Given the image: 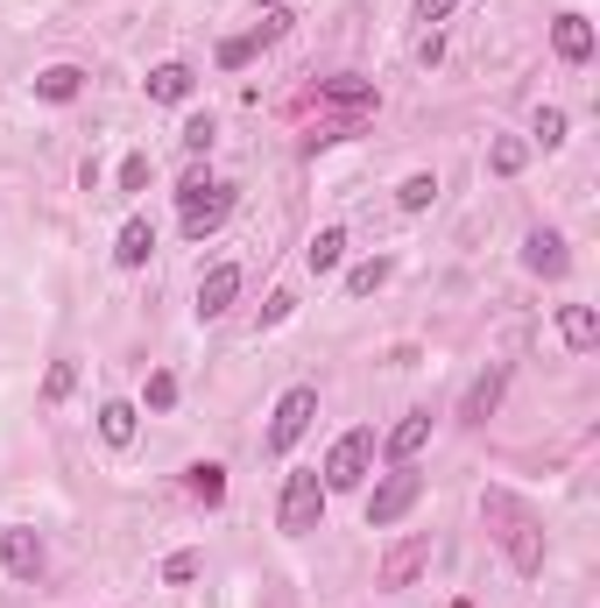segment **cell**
<instances>
[{"mask_svg": "<svg viewBox=\"0 0 600 608\" xmlns=\"http://www.w3.org/2000/svg\"><path fill=\"white\" fill-rule=\"evenodd\" d=\"M537 142H545V149L566 142V113H558V107H537Z\"/></svg>", "mask_w": 600, "mask_h": 608, "instance_id": "30", "label": "cell"}, {"mask_svg": "<svg viewBox=\"0 0 600 608\" xmlns=\"http://www.w3.org/2000/svg\"><path fill=\"white\" fill-rule=\"evenodd\" d=\"M71 389H79V368H71V361H57V368L43 375V404H64Z\"/></svg>", "mask_w": 600, "mask_h": 608, "instance_id": "27", "label": "cell"}, {"mask_svg": "<svg viewBox=\"0 0 600 608\" xmlns=\"http://www.w3.org/2000/svg\"><path fill=\"white\" fill-rule=\"evenodd\" d=\"M522 270H530V276H566V270H572V255H566V234L537 226V234L522 241Z\"/></svg>", "mask_w": 600, "mask_h": 608, "instance_id": "8", "label": "cell"}, {"mask_svg": "<svg viewBox=\"0 0 600 608\" xmlns=\"http://www.w3.org/2000/svg\"><path fill=\"white\" fill-rule=\"evenodd\" d=\"M367 474H375V432L360 425V432H346V439L325 453V474H318V482H325V496H346V488H360Z\"/></svg>", "mask_w": 600, "mask_h": 608, "instance_id": "2", "label": "cell"}, {"mask_svg": "<svg viewBox=\"0 0 600 608\" xmlns=\"http://www.w3.org/2000/svg\"><path fill=\"white\" fill-rule=\"evenodd\" d=\"M142 396H149V411H170V404H177V375H170V368H156Z\"/></svg>", "mask_w": 600, "mask_h": 608, "instance_id": "29", "label": "cell"}, {"mask_svg": "<svg viewBox=\"0 0 600 608\" xmlns=\"http://www.w3.org/2000/svg\"><path fill=\"white\" fill-rule=\"evenodd\" d=\"M318 517H325V482H318V474H289L276 524L289 530V538H304V530H318Z\"/></svg>", "mask_w": 600, "mask_h": 608, "instance_id": "5", "label": "cell"}, {"mask_svg": "<svg viewBox=\"0 0 600 608\" xmlns=\"http://www.w3.org/2000/svg\"><path fill=\"white\" fill-rule=\"evenodd\" d=\"M312 417H318V389H283L276 396V417H268V453H289L304 439V432H312Z\"/></svg>", "mask_w": 600, "mask_h": 608, "instance_id": "4", "label": "cell"}, {"mask_svg": "<svg viewBox=\"0 0 600 608\" xmlns=\"http://www.w3.org/2000/svg\"><path fill=\"white\" fill-rule=\"evenodd\" d=\"M149 100H156V107L191 100V64H156V71H149Z\"/></svg>", "mask_w": 600, "mask_h": 608, "instance_id": "18", "label": "cell"}, {"mask_svg": "<svg viewBox=\"0 0 600 608\" xmlns=\"http://www.w3.org/2000/svg\"><path fill=\"white\" fill-rule=\"evenodd\" d=\"M149 255H156V226H149L142 213H134V220L121 226V241H113V262H121V270H142Z\"/></svg>", "mask_w": 600, "mask_h": 608, "instance_id": "15", "label": "cell"}, {"mask_svg": "<svg viewBox=\"0 0 600 608\" xmlns=\"http://www.w3.org/2000/svg\"><path fill=\"white\" fill-rule=\"evenodd\" d=\"M283 29H289V14H283V8H268V14H262V22L247 29V36H226V43H220V64H226V71H241L247 57H255V50H268Z\"/></svg>", "mask_w": 600, "mask_h": 608, "instance_id": "7", "label": "cell"}, {"mask_svg": "<svg viewBox=\"0 0 600 608\" xmlns=\"http://www.w3.org/2000/svg\"><path fill=\"white\" fill-rule=\"evenodd\" d=\"M459 0H417V22H452Z\"/></svg>", "mask_w": 600, "mask_h": 608, "instance_id": "32", "label": "cell"}, {"mask_svg": "<svg viewBox=\"0 0 600 608\" xmlns=\"http://www.w3.org/2000/svg\"><path fill=\"white\" fill-rule=\"evenodd\" d=\"M501 389H509V368H480V375H474V389L459 396V417H467V425H488L495 404H501Z\"/></svg>", "mask_w": 600, "mask_h": 608, "instance_id": "9", "label": "cell"}, {"mask_svg": "<svg viewBox=\"0 0 600 608\" xmlns=\"http://www.w3.org/2000/svg\"><path fill=\"white\" fill-rule=\"evenodd\" d=\"M234 297H241V270H234V262L205 270V283H199V318H220V312H234Z\"/></svg>", "mask_w": 600, "mask_h": 608, "instance_id": "10", "label": "cell"}, {"mask_svg": "<svg viewBox=\"0 0 600 608\" xmlns=\"http://www.w3.org/2000/svg\"><path fill=\"white\" fill-rule=\"evenodd\" d=\"M262 8H276V0H262Z\"/></svg>", "mask_w": 600, "mask_h": 608, "instance_id": "33", "label": "cell"}, {"mask_svg": "<svg viewBox=\"0 0 600 608\" xmlns=\"http://www.w3.org/2000/svg\"><path fill=\"white\" fill-rule=\"evenodd\" d=\"M0 566H8L14 580H35L43 574V538H35V530H8V538H0Z\"/></svg>", "mask_w": 600, "mask_h": 608, "instance_id": "11", "label": "cell"}, {"mask_svg": "<svg viewBox=\"0 0 600 608\" xmlns=\"http://www.w3.org/2000/svg\"><path fill=\"white\" fill-rule=\"evenodd\" d=\"M191 496H199V503H226V467L199 460V467H191Z\"/></svg>", "mask_w": 600, "mask_h": 608, "instance_id": "25", "label": "cell"}, {"mask_svg": "<svg viewBox=\"0 0 600 608\" xmlns=\"http://www.w3.org/2000/svg\"><path fill=\"white\" fill-rule=\"evenodd\" d=\"M79 92H85V71H79V64H50V71H35V100L64 107V100H79Z\"/></svg>", "mask_w": 600, "mask_h": 608, "instance_id": "16", "label": "cell"}, {"mask_svg": "<svg viewBox=\"0 0 600 608\" xmlns=\"http://www.w3.org/2000/svg\"><path fill=\"white\" fill-rule=\"evenodd\" d=\"M389 276H396V262H389V255H375V262H354V270H346V297H375Z\"/></svg>", "mask_w": 600, "mask_h": 608, "instance_id": "20", "label": "cell"}, {"mask_svg": "<svg viewBox=\"0 0 600 608\" xmlns=\"http://www.w3.org/2000/svg\"><path fill=\"white\" fill-rule=\"evenodd\" d=\"M417 496H424V474H410V467H396L389 482H382L375 496H367V524H375V530H389V524H396V517H403V509H410Z\"/></svg>", "mask_w": 600, "mask_h": 608, "instance_id": "6", "label": "cell"}, {"mask_svg": "<svg viewBox=\"0 0 600 608\" xmlns=\"http://www.w3.org/2000/svg\"><path fill=\"white\" fill-rule=\"evenodd\" d=\"M100 439L106 446H134V404H100Z\"/></svg>", "mask_w": 600, "mask_h": 608, "instance_id": "21", "label": "cell"}, {"mask_svg": "<svg viewBox=\"0 0 600 608\" xmlns=\"http://www.w3.org/2000/svg\"><path fill=\"white\" fill-rule=\"evenodd\" d=\"M558 333H566V347H572V354H593V347H600V318H593V304H558Z\"/></svg>", "mask_w": 600, "mask_h": 608, "instance_id": "13", "label": "cell"}, {"mask_svg": "<svg viewBox=\"0 0 600 608\" xmlns=\"http://www.w3.org/2000/svg\"><path fill=\"white\" fill-rule=\"evenodd\" d=\"M551 50L566 57V64H587V57H593V22H587V14H558V22H551Z\"/></svg>", "mask_w": 600, "mask_h": 608, "instance_id": "12", "label": "cell"}, {"mask_svg": "<svg viewBox=\"0 0 600 608\" xmlns=\"http://www.w3.org/2000/svg\"><path fill=\"white\" fill-rule=\"evenodd\" d=\"M522 163H530V142H522V135H501V142L488 149V170H495V178H516Z\"/></svg>", "mask_w": 600, "mask_h": 608, "instance_id": "23", "label": "cell"}, {"mask_svg": "<svg viewBox=\"0 0 600 608\" xmlns=\"http://www.w3.org/2000/svg\"><path fill=\"white\" fill-rule=\"evenodd\" d=\"M480 509L501 524V545H509V566H516V574H537V566H545V530H537L530 509H522L509 488H488V503H480Z\"/></svg>", "mask_w": 600, "mask_h": 608, "instance_id": "1", "label": "cell"}, {"mask_svg": "<svg viewBox=\"0 0 600 608\" xmlns=\"http://www.w3.org/2000/svg\"><path fill=\"white\" fill-rule=\"evenodd\" d=\"M212 142H220V128H212V113H191V121H184V149H191V156H205Z\"/></svg>", "mask_w": 600, "mask_h": 608, "instance_id": "28", "label": "cell"}, {"mask_svg": "<svg viewBox=\"0 0 600 608\" xmlns=\"http://www.w3.org/2000/svg\"><path fill=\"white\" fill-rule=\"evenodd\" d=\"M318 100H339V107H375V85H367V79H318Z\"/></svg>", "mask_w": 600, "mask_h": 608, "instance_id": "22", "label": "cell"}, {"mask_svg": "<svg viewBox=\"0 0 600 608\" xmlns=\"http://www.w3.org/2000/svg\"><path fill=\"white\" fill-rule=\"evenodd\" d=\"M431 199H438V178H431V170L403 178V192H396V205H403V213H431Z\"/></svg>", "mask_w": 600, "mask_h": 608, "instance_id": "24", "label": "cell"}, {"mask_svg": "<svg viewBox=\"0 0 600 608\" xmlns=\"http://www.w3.org/2000/svg\"><path fill=\"white\" fill-rule=\"evenodd\" d=\"M339 255H346V226H318V234H312V249H304V262H312V276L339 270Z\"/></svg>", "mask_w": 600, "mask_h": 608, "instance_id": "19", "label": "cell"}, {"mask_svg": "<svg viewBox=\"0 0 600 608\" xmlns=\"http://www.w3.org/2000/svg\"><path fill=\"white\" fill-rule=\"evenodd\" d=\"M177 205H184V234H191V241H205L212 226H226V213H234V184H212V178H184Z\"/></svg>", "mask_w": 600, "mask_h": 608, "instance_id": "3", "label": "cell"}, {"mask_svg": "<svg viewBox=\"0 0 600 608\" xmlns=\"http://www.w3.org/2000/svg\"><path fill=\"white\" fill-rule=\"evenodd\" d=\"M142 184H149V156H142V149H134V156L121 163V192L134 199V192H142Z\"/></svg>", "mask_w": 600, "mask_h": 608, "instance_id": "31", "label": "cell"}, {"mask_svg": "<svg viewBox=\"0 0 600 608\" xmlns=\"http://www.w3.org/2000/svg\"><path fill=\"white\" fill-rule=\"evenodd\" d=\"M199 574H205V553H170L163 559V580L170 587H184V580H199Z\"/></svg>", "mask_w": 600, "mask_h": 608, "instance_id": "26", "label": "cell"}, {"mask_svg": "<svg viewBox=\"0 0 600 608\" xmlns=\"http://www.w3.org/2000/svg\"><path fill=\"white\" fill-rule=\"evenodd\" d=\"M424 439H431V417L410 411V417H403V425L389 432V446H382V453H389V467H410L417 453H424Z\"/></svg>", "mask_w": 600, "mask_h": 608, "instance_id": "14", "label": "cell"}, {"mask_svg": "<svg viewBox=\"0 0 600 608\" xmlns=\"http://www.w3.org/2000/svg\"><path fill=\"white\" fill-rule=\"evenodd\" d=\"M424 559H431V538H410V545H396V553H389V566H382V587H410Z\"/></svg>", "mask_w": 600, "mask_h": 608, "instance_id": "17", "label": "cell"}]
</instances>
